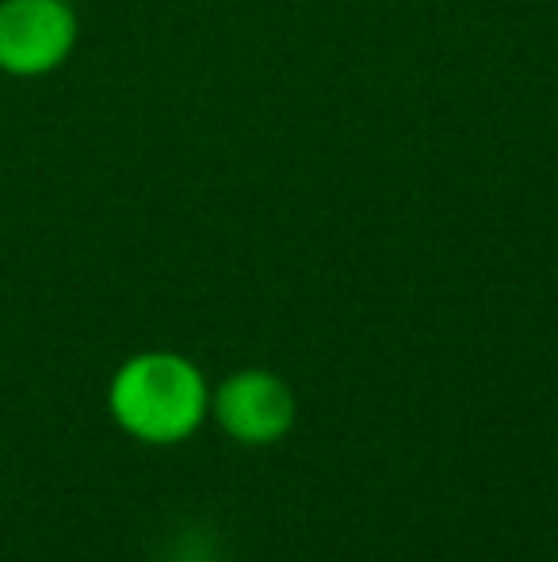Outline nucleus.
I'll return each instance as SVG.
<instances>
[{"instance_id":"f257e3e1","label":"nucleus","mask_w":558,"mask_h":562,"mask_svg":"<svg viewBox=\"0 0 558 562\" xmlns=\"http://www.w3.org/2000/svg\"><path fill=\"white\" fill-rule=\"evenodd\" d=\"M112 414L130 437L149 445H172L200 425L207 386L195 363L172 352H141L112 379Z\"/></svg>"},{"instance_id":"f03ea898","label":"nucleus","mask_w":558,"mask_h":562,"mask_svg":"<svg viewBox=\"0 0 558 562\" xmlns=\"http://www.w3.org/2000/svg\"><path fill=\"white\" fill-rule=\"evenodd\" d=\"M81 20L69 0H0V74L38 81L77 50Z\"/></svg>"},{"instance_id":"7ed1b4c3","label":"nucleus","mask_w":558,"mask_h":562,"mask_svg":"<svg viewBox=\"0 0 558 562\" xmlns=\"http://www.w3.org/2000/svg\"><path fill=\"white\" fill-rule=\"evenodd\" d=\"M218 422L234 432L238 440L249 445H269V440L283 437L295 417V402L291 391L269 371H241L218 391L215 398Z\"/></svg>"},{"instance_id":"20e7f679","label":"nucleus","mask_w":558,"mask_h":562,"mask_svg":"<svg viewBox=\"0 0 558 562\" xmlns=\"http://www.w3.org/2000/svg\"><path fill=\"white\" fill-rule=\"evenodd\" d=\"M69 4H81V0H69Z\"/></svg>"}]
</instances>
